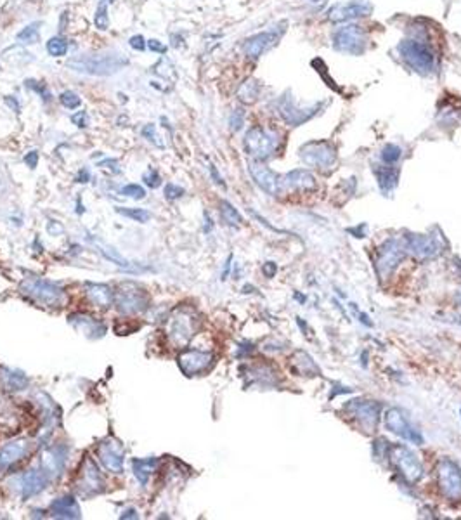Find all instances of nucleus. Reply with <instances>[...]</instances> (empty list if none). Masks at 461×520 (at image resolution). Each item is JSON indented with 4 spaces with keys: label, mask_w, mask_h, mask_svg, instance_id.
Masks as SVG:
<instances>
[{
    "label": "nucleus",
    "mask_w": 461,
    "mask_h": 520,
    "mask_svg": "<svg viewBox=\"0 0 461 520\" xmlns=\"http://www.w3.org/2000/svg\"><path fill=\"white\" fill-rule=\"evenodd\" d=\"M71 122H73L77 127H80V129H85V127L89 125V117H87L85 111H78V113H75L73 117H71Z\"/></svg>",
    "instance_id": "09e8293b"
},
{
    "label": "nucleus",
    "mask_w": 461,
    "mask_h": 520,
    "mask_svg": "<svg viewBox=\"0 0 461 520\" xmlns=\"http://www.w3.org/2000/svg\"><path fill=\"white\" fill-rule=\"evenodd\" d=\"M129 65V59L122 54H89V56H75L71 58L66 66L77 73L90 75V77H108L123 70V66Z\"/></svg>",
    "instance_id": "f257e3e1"
},
{
    "label": "nucleus",
    "mask_w": 461,
    "mask_h": 520,
    "mask_svg": "<svg viewBox=\"0 0 461 520\" xmlns=\"http://www.w3.org/2000/svg\"><path fill=\"white\" fill-rule=\"evenodd\" d=\"M120 519H139V514L136 508H129V510H125L123 514L120 515Z\"/></svg>",
    "instance_id": "4d7b16f0"
},
{
    "label": "nucleus",
    "mask_w": 461,
    "mask_h": 520,
    "mask_svg": "<svg viewBox=\"0 0 461 520\" xmlns=\"http://www.w3.org/2000/svg\"><path fill=\"white\" fill-rule=\"evenodd\" d=\"M148 49L151 52H157V54H165L166 52V46L165 43H161L160 40H148Z\"/></svg>",
    "instance_id": "3c124183"
},
{
    "label": "nucleus",
    "mask_w": 461,
    "mask_h": 520,
    "mask_svg": "<svg viewBox=\"0 0 461 520\" xmlns=\"http://www.w3.org/2000/svg\"><path fill=\"white\" fill-rule=\"evenodd\" d=\"M129 43L134 51H139V52H142L146 47H148V42H144V37H142V35H134V37L130 38Z\"/></svg>",
    "instance_id": "8fccbe9b"
},
{
    "label": "nucleus",
    "mask_w": 461,
    "mask_h": 520,
    "mask_svg": "<svg viewBox=\"0 0 461 520\" xmlns=\"http://www.w3.org/2000/svg\"><path fill=\"white\" fill-rule=\"evenodd\" d=\"M363 229H366V226H364V224H361L359 227H352V229H349V233L356 234V238H363L364 233H361Z\"/></svg>",
    "instance_id": "bf43d9fd"
},
{
    "label": "nucleus",
    "mask_w": 461,
    "mask_h": 520,
    "mask_svg": "<svg viewBox=\"0 0 461 520\" xmlns=\"http://www.w3.org/2000/svg\"><path fill=\"white\" fill-rule=\"evenodd\" d=\"M281 35H283V30H269L246 38L243 43L245 56L250 59H258L265 51L272 49V47L276 46L277 40L281 38Z\"/></svg>",
    "instance_id": "4be33fe9"
},
{
    "label": "nucleus",
    "mask_w": 461,
    "mask_h": 520,
    "mask_svg": "<svg viewBox=\"0 0 461 520\" xmlns=\"http://www.w3.org/2000/svg\"><path fill=\"white\" fill-rule=\"evenodd\" d=\"M455 302H456V303H460V306H461V288H460L458 291H456V295H455Z\"/></svg>",
    "instance_id": "e2e57ef3"
},
{
    "label": "nucleus",
    "mask_w": 461,
    "mask_h": 520,
    "mask_svg": "<svg viewBox=\"0 0 461 520\" xmlns=\"http://www.w3.org/2000/svg\"><path fill=\"white\" fill-rule=\"evenodd\" d=\"M292 366L302 377H319V368L307 352L299 350L292 358Z\"/></svg>",
    "instance_id": "c85d7f7f"
},
{
    "label": "nucleus",
    "mask_w": 461,
    "mask_h": 520,
    "mask_svg": "<svg viewBox=\"0 0 461 520\" xmlns=\"http://www.w3.org/2000/svg\"><path fill=\"white\" fill-rule=\"evenodd\" d=\"M25 87H28V89H31L33 92H37V94L43 99V103L51 101V92H49V89H47L46 83L35 82V80H25Z\"/></svg>",
    "instance_id": "79ce46f5"
},
{
    "label": "nucleus",
    "mask_w": 461,
    "mask_h": 520,
    "mask_svg": "<svg viewBox=\"0 0 461 520\" xmlns=\"http://www.w3.org/2000/svg\"><path fill=\"white\" fill-rule=\"evenodd\" d=\"M89 181H90V174H89V170L83 169V170L80 172V174H78L77 182H83V184H85V182H89Z\"/></svg>",
    "instance_id": "13d9d810"
},
{
    "label": "nucleus",
    "mask_w": 461,
    "mask_h": 520,
    "mask_svg": "<svg viewBox=\"0 0 461 520\" xmlns=\"http://www.w3.org/2000/svg\"><path fill=\"white\" fill-rule=\"evenodd\" d=\"M122 194L123 196H129V198H132V199H142V198H146L144 187L139 186V184H129V186L122 187Z\"/></svg>",
    "instance_id": "c03bdc74"
},
{
    "label": "nucleus",
    "mask_w": 461,
    "mask_h": 520,
    "mask_svg": "<svg viewBox=\"0 0 461 520\" xmlns=\"http://www.w3.org/2000/svg\"><path fill=\"white\" fill-rule=\"evenodd\" d=\"M38 23H31V25H28L23 28L21 31L18 33V40L21 43H25V46H33V43H37L38 40H41V30H38Z\"/></svg>",
    "instance_id": "e433bc0d"
},
{
    "label": "nucleus",
    "mask_w": 461,
    "mask_h": 520,
    "mask_svg": "<svg viewBox=\"0 0 461 520\" xmlns=\"http://www.w3.org/2000/svg\"><path fill=\"white\" fill-rule=\"evenodd\" d=\"M221 215L222 219H224V222L231 227H238L241 222H243V217L240 215V212L231 205L229 202H226V199H222L221 202Z\"/></svg>",
    "instance_id": "f704fd0d"
},
{
    "label": "nucleus",
    "mask_w": 461,
    "mask_h": 520,
    "mask_svg": "<svg viewBox=\"0 0 461 520\" xmlns=\"http://www.w3.org/2000/svg\"><path fill=\"white\" fill-rule=\"evenodd\" d=\"M105 2H110V4H113V2H115V0H105Z\"/></svg>",
    "instance_id": "69168bd1"
},
{
    "label": "nucleus",
    "mask_w": 461,
    "mask_h": 520,
    "mask_svg": "<svg viewBox=\"0 0 461 520\" xmlns=\"http://www.w3.org/2000/svg\"><path fill=\"white\" fill-rule=\"evenodd\" d=\"M97 458L108 472L113 474H123V463H125V451L120 441L115 437L105 439L97 446Z\"/></svg>",
    "instance_id": "6ab92c4d"
},
{
    "label": "nucleus",
    "mask_w": 461,
    "mask_h": 520,
    "mask_svg": "<svg viewBox=\"0 0 461 520\" xmlns=\"http://www.w3.org/2000/svg\"><path fill=\"white\" fill-rule=\"evenodd\" d=\"M142 181H144L146 186H149L151 189H157L158 186H161L160 174H158V172L154 169H149L148 172H146V174L142 175Z\"/></svg>",
    "instance_id": "a18cd8bd"
},
{
    "label": "nucleus",
    "mask_w": 461,
    "mask_h": 520,
    "mask_svg": "<svg viewBox=\"0 0 461 520\" xmlns=\"http://www.w3.org/2000/svg\"><path fill=\"white\" fill-rule=\"evenodd\" d=\"M47 482H49V475L43 468H35V470H28L18 479V489L25 499L37 496L46 489Z\"/></svg>",
    "instance_id": "5701e85b"
},
{
    "label": "nucleus",
    "mask_w": 461,
    "mask_h": 520,
    "mask_svg": "<svg viewBox=\"0 0 461 520\" xmlns=\"http://www.w3.org/2000/svg\"><path fill=\"white\" fill-rule=\"evenodd\" d=\"M184 194V189L182 187L176 186V184H166L165 186V198L166 199H177Z\"/></svg>",
    "instance_id": "de8ad7c7"
},
{
    "label": "nucleus",
    "mask_w": 461,
    "mask_h": 520,
    "mask_svg": "<svg viewBox=\"0 0 461 520\" xmlns=\"http://www.w3.org/2000/svg\"><path fill=\"white\" fill-rule=\"evenodd\" d=\"M408 254L406 243L401 241L397 238H388L378 246L376 251V274H378L380 281H385L392 276L396 267L403 262Z\"/></svg>",
    "instance_id": "39448f33"
},
{
    "label": "nucleus",
    "mask_w": 461,
    "mask_h": 520,
    "mask_svg": "<svg viewBox=\"0 0 461 520\" xmlns=\"http://www.w3.org/2000/svg\"><path fill=\"white\" fill-rule=\"evenodd\" d=\"M25 163L28 167H30V169H35V167H37V163H38V153H37V151H30V153H26Z\"/></svg>",
    "instance_id": "603ef678"
},
{
    "label": "nucleus",
    "mask_w": 461,
    "mask_h": 520,
    "mask_svg": "<svg viewBox=\"0 0 461 520\" xmlns=\"http://www.w3.org/2000/svg\"><path fill=\"white\" fill-rule=\"evenodd\" d=\"M158 467V458H146V459H134L132 462V470L134 475L142 486H146L149 481V475L157 470Z\"/></svg>",
    "instance_id": "2f4dec72"
},
{
    "label": "nucleus",
    "mask_w": 461,
    "mask_h": 520,
    "mask_svg": "<svg viewBox=\"0 0 461 520\" xmlns=\"http://www.w3.org/2000/svg\"><path fill=\"white\" fill-rule=\"evenodd\" d=\"M231 260H233V257H229V259H228V262H226L224 273H222V279H226V278H228V274H229V269H231Z\"/></svg>",
    "instance_id": "680f3d73"
},
{
    "label": "nucleus",
    "mask_w": 461,
    "mask_h": 520,
    "mask_svg": "<svg viewBox=\"0 0 461 520\" xmlns=\"http://www.w3.org/2000/svg\"><path fill=\"white\" fill-rule=\"evenodd\" d=\"M250 175H252L253 182L260 187L264 193L271 196H280L281 194V177L276 174V172L269 169L267 165H264L262 162H253L248 163Z\"/></svg>",
    "instance_id": "412c9836"
},
{
    "label": "nucleus",
    "mask_w": 461,
    "mask_h": 520,
    "mask_svg": "<svg viewBox=\"0 0 461 520\" xmlns=\"http://www.w3.org/2000/svg\"><path fill=\"white\" fill-rule=\"evenodd\" d=\"M89 239H90V241H94L92 238H89ZM94 245H95V248H97L99 251H101L102 255H105V259H108V260H111V262H113V264H117L118 267H123V269H129V271H132V269H134V267L130 266V264L127 262L125 259H122L120 255H118V251L115 250V248L102 245V243H101V241H97V239H95V241H94Z\"/></svg>",
    "instance_id": "72a5a7b5"
},
{
    "label": "nucleus",
    "mask_w": 461,
    "mask_h": 520,
    "mask_svg": "<svg viewBox=\"0 0 461 520\" xmlns=\"http://www.w3.org/2000/svg\"><path fill=\"white\" fill-rule=\"evenodd\" d=\"M85 295L90 300V303L101 307V309H108L111 303H115V291L108 285L89 283V285H85Z\"/></svg>",
    "instance_id": "cd10ccee"
},
{
    "label": "nucleus",
    "mask_w": 461,
    "mask_h": 520,
    "mask_svg": "<svg viewBox=\"0 0 461 520\" xmlns=\"http://www.w3.org/2000/svg\"><path fill=\"white\" fill-rule=\"evenodd\" d=\"M458 323H460V325H461V316H460V318H458Z\"/></svg>",
    "instance_id": "338daca9"
},
{
    "label": "nucleus",
    "mask_w": 461,
    "mask_h": 520,
    "mask_svg": "<svg viewBox=\"0 0 461 520\" xmlns=\"http://www.w3.org/2000/svg\"><path fill=\"white\" fill-rule=\"evenodd\" d=\"M243 144L248 156H252L257 162H264V160L271 158L276 153L281 144V139L276 130L255 125L246 132Z\"/></svg>",
    "instance_id": "7ed1b4c3"
},
{
    "label": "nucleus",
    "mask_w": 461,
    "mask_h": 520,
    "mask_svg": "<svg viewBox=\"0 0 461 520\" xmlns=\"http://www.w3.org/2000/svg\"><path fill=\"white\" fill-rule=\"evenodd\" d=\"M94 25H95V28H99V30H108L110 16H108V7H106L105 2L99 4V7L95 9Z\"/></svg>",
    "instance_id": "a19ab883"
},
{
    "label": "nucleus",
    "mask_w": 461,
    "mask_h": 520,
    "mask_svg": "<svg viewBox=\"0 0 461 520\" xmlns=\"http://www.w3.org/2000/svg\"><path fill=\"white\" fill-rule=\"evenodd\" d=\"M49 233H63V226H59V224H55V222L53 226V222H51L49 224Z\"/></svg>",
    "instance_id": "052dcab7"
},
{
    "label": "nucleus",
    "mask_w": 461,
    "mask_h": 520,
    "mask_svg": "<svg viewBox=\"0 0 461 520\" xmlns=\"http://www.w3.org/2000/svg\"><path fill=\"white\" fill-rule=\"evenodd\" d=\"M387 458L406 482L416 484L423 477V465H421L420 458L404 444H391L387 451Z\"/></svg>",
    "instance_id": "20e7f679"
},
{
    "label": "nucleus",
    "mask_w": 461,
    "mask_h": 520,
    "mask_svg": "<svg viewBox=\"0 0 461 520\" xmlns=\"http://www.w3.org/2000/svg\"><path fill=\"white\" fill-rule=\"evenodd\" d=\"M6 103L9 104V108H13L16 113H19V103H18V99L14 98V95H7Z\"/></svg>",
    "instance_id": "6e6d98bb"
},
{
    "label": "nucleus",
    "mask_w": 461,
    "mask_h": 520,
    "mask_svg": "<svg viewBox=\"0 0 461 520\" xmlns=\"http://www.w3.org/2000/svg\"><path fill=\"white\" fill-rule=\"evenodd\" d=\"M333 47L344 54L359 56L366 51V35L357 25L341 26L333 33Z\"/></svg>",
    "instance_id": "4468645a"
},
{
    "label": "nucleus",
    "mask_w": 461,
    "mask_h": 520,
    "mask_svg": "<svg viewBox=\"0 0 461 520\" xmlns=\"http://www.w3.org/2000/svg\"><path fill=\"white\" fill-rule=\"evenodd\" d=\"M59 101H61V104L66 108V110H78V108L82 106L80 95L73 90L61 92V95H59Z\"/></svg>",
    "instance_id": "ea45409f"
},
{
    "label": "nucleus",
    "mask_w": 461,
    "mask_h": 520,
    "mask_svg": "<svg viewBox=\"0 0 461 520\" xmlns=\"http://www.w3.org/2000/svg\"><path fill=\"white\" fill-rule=\"evenodd\" d=\"M375 174L378 179L381 193L388 194L396 189L397 181H399V170L396 169V165H381L375 170Z\"/></svg>",
    "instance_id": "c756f323"
},
{
    "label": "nucleus",
    "mask_w": 461,
    "mask_h": 520,
    "mask_svg": "<svg viewBox=\"0 0 461 520\" xmlns=\"http://www.w3.org/2000/svg\"><path fill=\"white\" fill-rule=\"evenodd\" d=\"M66 456H68V449L66 446H53L46 451L42 456V468L47 472L49 477H59L65 472Z\"/></svg>",
    "instance_id": "b1692460"
},
{
    "label": "nucleus",
    "mask_w": 461,
    "mask_h": 520,
    "mask_svg": "<svg viewBox=\"0 0 461 520\" xmlns=\"http://www.w3.org/2000/svg\"><path fill=\"white\" fill-rule=\"evenodd\" d=\"M21 290L23 293L30 295L37 302L49 307H59L66 298L65 290L61 286L42 278H26L21 283Z\"/></svg>",
    "instance_id": "9d476101"
},
{
    "label": "nucleus",
    "mask_w": 461,
    "mask_h": 520,
    "mask_svg": "<svg viewBox=\"0 0 461 520\" xmlns=\"http://www.w3.org/2000/svg\"><path fill=\"white\" fill-rule=\"evenodd\" d=\"M142 135H144L149 142H153L157 147H165V141H161L160 135L157 134V127H154L153 123H149V125H146L144 129H142Z\"/></svg>",
    "instance_id": "37998d69"
},
{
    "label": "nucleus",
    "mask_w": 461,
    "mask_h": 520,
    "mask_svg": "<svg viewBox=\"0 0 461 520\" xmlns=\"http://www.w3.org/2000/svg\"><path fill=\"white\" fill-rule=\"evenodd\" d=\"M198 330V319L194 316L193 309H186V307H177L172 312L169 319V338L176 343L177 347L188 345L189 340L194 337Z\"/></svg>",
    "instance_id": "6e6552de"
},
{
    "label": "nucleus",
    "mask_w": 461,
    "mask_h": 520,
    "mask_svg": "<svg viewBox=\"0 0 461 520\" xmlns=\"http://www.w3.org/2000/svg\"><path fill=\"white\" fill-rule=\"evenodd\" d=\"M47 52H49L53 58H63L68 52V43H66L65 38L61 37H53L47 42Z\"/></svg>",
    "instance_id": "58836bf2"
},
{
    "label": "nucleus",
    "mask_w": 461,
    "mask_h": 520,
    "mask_svg": "<svg viewBox=\"0 0 461 520\" xmlns=\"http://www.w3.org/2000/svg\"><path fill=\"white\" fill-rule=\"evenodd\" d=\"M30 441L25 437L14 439V441L7 442L6 446L0 449V468H7L14 463H18L19 459H23L25 456L30 453Z\"/></svg>",
    "instance_id": "a878e982"
},
{
    "label": "nucleus",
    "mask_w": 461,
    "mask_h": 520,
    "mask_svg": "<svg viewBox=\"0 0 461 520\" xmlns=\"http://www.w3.org/2000/svg\"><path fill=\"white\" fill-rule=\"evenodd\" d=\"M0 382H2L4 389L13 392L26 389L28 385L26 375H23L21 371L9 370V368H2V370H0Z\"/></svg>",
    "instance_id": "7c9ffc66"
},
{
    "label": "nucleus",
    "mask_w": 461,
    "mask_h": 520,
    "mask_svg": "<svg viewBox=\"0 0 461 520\" xmlns=\"http://www.w3.org/2000/svg\"><path fill=\"white\" fill-rule=\"evenodd\" d=\"M316 187H317L316 177L312 175V172L305 169L292 170L281 177V193L286 194L312 193Z\"/></svg>",
    "instance_id": "aec40b11"
},
{
    "label": "nucleus",
    "mask_w": 461,
    "mask_h": 520,
    "mask_svg": "<svg viewBox=\"0 0 461 520\" xmlns=\"http://www.w3.org/2000/svg\"><path fill=\"white\" fill-rule=\"evenodd\" d=\"M373 6L368 0H349V2H341L333 6L328 11V19L333 23H345L352 21V19L366 18L371 14Z\"/></svg>",
    "instance_id": "a211bd4d"
},
{
    "label": "nucleus",
    "mask_w": 461,
    "mask_h": 520,
    "mask_svg": "<svg viewBox=\"0 0 461 520\" xmlns=\"http://www.w3.org/2000/svg\"><path fill=\"white\" fill-rule=\"evenodd\" d=\"M213 354L206 350L198 349H186L177 355V364L186 377H196V375L205 373L212 368Z\"/></svg>",
    "instance_id": "dca6fc26"
},
{
    "label": "nucleus",
    "mask_w": 461,
    "mask_h": 520,
    "mask_svg": "<svg viewBox=\"0 0 461 520\" xmlns=\"http://www.w3.org/2000/svg\"><path fill=\"white\" fill-rule=\"evenodd\" d=\"M312 2H316V4H317V2H324V0H312Z\"/></svg>",
    "instance_id": "0e129e2a"
},
{
    "label": "nucleus",
    "mask_w": 461,
    "mask_h": 520,
    "mask_svg": "<svg viewBox=\"0 0 461 520\" xmlns=\"http://www.w3.org/2000/svg\"><path fill=\"white\" fill-rule=\"evenodd\" d=\"M385 427H387L388 432L399 435L404 441L413 442V444H423V435H421L420 430H416V427H413V423L409 422L408 415L404 413L401 407H392L385 413Z\"/></svg>",
    "instance_id": "2eb2a0df"
},
{
    "label": "nucleus",
    "mask_w": 461,
    "mask_h": 520,
    "mask_svg": "<svg viewBox=\"0 0 461 520\" xmlns=\"http://www.w3.org/2000/svg\"><path fill=\"white\" fill-rule=\"evenodd\" d=\"M105 489L106 482L101 470H99V467L95 465V462L90 456H85L77 481V493L82 498H92L95 494H101Z\"/></svg>",
    "instance_id": "ddd939ff"
},
{
    "label": "nucleus",
    "mask_w": 461,
    "mask_h": 520,
    "mask_svg": "<svg viewBox=\"0 0 461 520\" xmlns=\"http://www.w3.org/2000/svg\"><path fill=\"white\" fill-rule=\"evenodd\" d=\"M258 95H260V83H258L257 80H252V78L246 80L243 85L238 89V99H240L241 103H246V104L255 103L258 99Z\"/></svg>",
    "instance_id": "473e14b6"
},
{
    "label": "nucleus",
    "mask_w": 461,
    "mask_h": 520,
    "mask_svg": "<svg viewBox=\"0 0 461 520\" xmlns=\"http://www.w3.org/2000/svg\"><path fill=\"white\" fill-rule=\"evenodd\" d=\"M115 306L123 314H141L149 307V298L141 286L125 283L115 291Z\"/></svg>",
    "instance_id": "9b49d317"
},
{
    "label": "nucleus",
    "mask_w": 461,
    "mask_h": 520,
    "mask_svg": "<svg viewBox=\"0 0 461 520\" xmlns=\"http://www.w3.org/2000/svg\"><path fill=\"white\" fill-rule=\"evenodd\" d=\"M51 515L55 519H80L82 511L73 496H63V498H58L53 501Z\"/></svg>",
    "instance_id": "bb28decb"
},
{
    "label": "nucleus",
    "mask_w": 461,
    "mask_h": 520,
    "mask_svg": "<svg viewBox=\"0 0 461 520\" xmlns=\"http://www.w3.org/2000/svg\"><path fill=\"white\" fill-rule=\"evenodd\" d=\"M319 110L321 103L314 104V106H300L295 99L290 98V94L283 95V98H280L276 101V111L280 115V118L292 127H299L302 123L307 122V120L316 117L319 113Z\"/></svg>",
    "instance_id": "f8f14e48"
},
{
    "label": "nucleus",
    "mask_w": 461,
    "mask_h": 520,
    "mask_svg": "<svg viewBox=\"0 0 461 520\" xmlns=\"http://www.w3.org/2000/svg\"><path fill=\"white\" fill-rule=\"evenodd\" d=\"M345 413L351 416V420L361 427V430L366 434H375L378 429L380 410L381 406L376 401L369 399H352L345 404Z\"/></svg>",
    "instance_id": "1a4fd4ad"
},
{
    "label": "nucleus",
    "mask_w": 461,
    "mask_h": 520,
    "mask_svg": "<svg viewBox=\"0 0 461 520\" xmlns=\"http://www.w3.org/2000/svg\"><path fill=\"white\" fill-rule=\"evenodd\" d=\"M117 212L123 217H129L141 224H146L151 219V214L144 208H117Z\"/></svg>",
    "instance_id": "4c0bfd02"
},
{
    "label": "nucleus",
    "mask_w": 461,
    "mask_h": 520,
    "mask_svg": "<svg viewBox=\"0 0 461 520\" xmlns=\"http://www.w3.org/2000/svg\"><path fill=\"white\" fill-rule=\"evenodd\" d=\"M403 61L420 75H430L435 68V52L421 38H406L397 47Z\"/></svg>",
    "instance_id": "f03ea898"
},
{
    "label": "nucleus",
    "mask_w": 461,
    "mask_h": 520,
    "mask_svg": "<svg viewBox=\"0 0 461 520\" xmlns=\"http://www.w3.org/2000/svg\"><path fill=\"white\" fill-rule=\"evenodd\" d=\"M262 271H264V274L267 276V278H274L277 273V266L274 262H265L264 267H262Z\"/></svg>",
    "instance_id": "864d4df0"
},
{
    "label": "nucleus",
    "mask_w": 461,
    "mask_h": 520,
    "mask_svg": "<svg viewBox=\"0 0 461 520\" xmlns=\"http://www.w3.org/2000/svg\"><path fill=\"white\" fill-rule=\"evenodd\" d=\"M401 158H403V150L397 144H387L380 151V160L383 165H397Z\"/></svg>",
    "instance_id": "c9c22d12"
},
{
    "label": "nucleus",
    "mask_w": 461,
    "mask_h": 520,
    "mask_svg": "<svg viewBox=\"0 0 461 520\" xmlns=\"http://www.w3.org/2000/svg\"><path fill=\"white\" fill-rule=\"evenodd\" d=\"M210 175H212V177H213V182L218 184V186H222V187L226 186L224 181H222V177H221V175H218V172H217V169H216V167H213V165H210Z\"/></svg>",
    "instance_id": "5fc2aeb1"
},
{
    "label": "nucleus",
    "mask_w": 461,
    "mask_h": 520,
    "mask_svg": "<svg viewBox=\"0 0 461 520\" xmlns=\"http://www.w3.org/2000/svg\"><path fill=\"white\" fill-rule=\"evenodd\" d=\"M437 487L447 501H461V468L451 458H440L435 467Z\"/></svg>",
    "instance_id": "423d86ee"
},
{
    "label": "nucleus",
    "mask_w": 461,
    "mask_h": 520,
    "mask_svg": "<svg viewBox=\"0 0 461 520\" xmlns=\"http://www.w3.org/2000/svg\"><path fill=\"white\" fill-rule=\"evenodd\" d=\"M404 243H406L409 254L418 260L437 259L443 254V246H440V243L437 241L434 236L408 233L404 234Z\"/></svg>",
    "instance_id": "f3484780"
},
{
    "label": "nucleus",
    "mask_w": 461,
    "mask_h": 520,
    "mask_svg": "<svg viewBox=\"0 0 461 520\" xmlns=\"http://www.w3.org/2000/svg\"><path fill=\"white\" fill-rule=\"evenodd\" d=\"M243 123H245V113H243V110H234L233 115H231V118H229L231 130L238 132V130L241 129V127H243Z\"/></svg>",
    "instance_id": "49530a36"
},
{
    "label": "nucleus",
    "mask_w": 461,
    "mask_h": 520,
    "mask_svg": "<svg viewBox=\"0 0 461 520\" xmlns=\"http://www.w3.org/2000/svg\"><path fill=\"white\" fill-rule=\"evenodd\" d=\"M300 158L319 172H332L337 163V147L329 141H311L300 147Z\"/></svg>",
    "instance_id": "0eeeda50"
},
{
    "label": "nucleus",
    "mask_w": 461,
    "mask_h": 520,
    "mask_svg": "<svg viewBox=\"0 0 461 520\" xmlns=\"http://www.w3.org/2000/svg\"><path fill=\"white\" fill-rule=\"evenodd\" d=\"M70 325L73 328H77L80 333L85 335L87 338H101L105 337L106 333V325L105 323L97 321V319L90 318V316L87 314H80V312H77V314H71L68 318Z\"/></svg>",
    "instance_id": "393cba45"
}]
</instances>
